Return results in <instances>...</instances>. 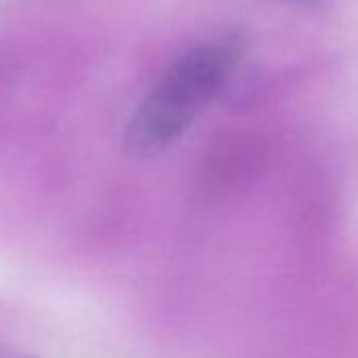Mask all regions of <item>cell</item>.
<instances>
[{
	"label": "cell",
	"instance_id": "6da1fadb",
	"mask_svg": "<svg viewBox=\"0 0 358 358\" xmlns=\"http://www.w3.org/2000/svg\"><path fill=\"white\" fill-rule=\"evenodd\" d=\"M232 66L234 49L226 43L199 45L175 59L137 103L127 127V148L135 156L166 150L217 95Z\"/></svg>",
	"mask_w": 358,
	"mask_h": 358
},
{
	"label": "cell",
	"instance_id": "7a4b0ae2",
	"mask_svg": "<svg viewBox=\"0 0 358 358\" xmlns=\"http://www.w3.org/2000/svg\"><path fill=\"white\" fill-rule=\"evenodd\" d=\"M293 3H299V5H314L316 0H293Z\"/></svg>",
	"mask_w": 358,
	"mask_h": 358
}]
</instances>
